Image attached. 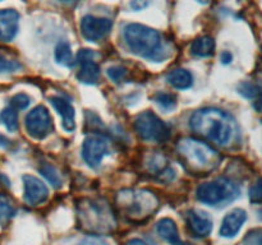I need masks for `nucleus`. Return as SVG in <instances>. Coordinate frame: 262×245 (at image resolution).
Listing matches in <instances>:
<instances>
[{"mask_svg": "<svg viewBox=\"0 0 262 245\" xmlns=\"http://www.w3.org/2000/svg\"><path fill=\"white\" fill-rule=\"evenodd\" d=\"M189 127L217 145H229L238 134V127L232 115L223 110L206 107L194 112L189 119Z\"/></svg>", "mask_w": 262, "mask_h": 245, "instance_id": "f257e3e1", "label": "nucleus"}, {"mask_svg": "<svg viewBox=\"0 0 262 245\" xmlns=\"http://www.w3.org/2000/svg\"><path fill=\"white\" fill-rule=\"evenodd\" d=\"M123 37L130 53L141 58L155 63L166 58L161 35L154 28L140 23H128L123 30Z\"/></svg>", "mask_w": 262, "mask_h": 245, "instance_id": "f03ea898", "label": "nucleus"}, {"mask_svg": "<svg viewBox=\"0 0 262 245\" xmlns=\"http://www.w3.org/2000/svg\"><path fill=\"white\" fill-rule=\"evenodd\" d=\"M78 224L95 235L112 232L117 226L114 212L104 199H82L77 204Z\"/></svg>", "mask_w": 262, "mask_h": 245, "instance_id": "7ed1b4c3", "label": "nucleus"}, {"mask_svg": "<svg viewBox=\"0 0 262 245\" xmlns=\"http://www.w3.org/2000/svg\"><path fill=\"white\" fill-rule=\"evenodd\" d=\"M178 152L186 167L192 173H209L219 165L220 156L216 151L194 138L179 140Z\"/></svg>", "mask_w": 262, "mask_h": 245, "instance_id": "20e7f679", "label": "nucleus"}, {"mask_svg": "<svg viewBox=\"0 0 262 245\" xmlns=\"http://www.w3.org/2000/svg\"><path fill=\"white\" fill-rule=\"evenodd\" d=\"M238 184L228 178H217L215 180L202 183L197 188L196 197L201 203L211 207L227 206L239 197Z\"/></svg>", "mask_w": 262, "mask_h": 245, "instance_id": "39448f33", "label": "nucleus"}, {"mask_svg": "<svg viewBox=\"0 0 262 245\" xmlns=\"http://www.w3.org/2000/svg\"><path fill=\"white\" fill-rule=\"evenodd\" d=\"M118 203L124 216L130 221H142L156 211L158 198L146 190H123L118 195Z\"/></svg>", "mask_w": 262, "mask_h": 245, "instance_id": "423d86ee", "label": "nucleus"}, {"mask_svg": "<svg viewBox=\"0 0 262 245\" xmlns=\"http://www.w3.org/2000/svg\"><path fill=\"white\" fill-rule=\"evenodd\" d=\"M135 129L143 140L164 142L170 135V128L155 112L143 111L135 119Z\"/></svg>", "mask_w": 262, "mask_h": 245, "instance_id": "0eeeda50", "label": "nucleus"}, {"mask_svg": "<svg viewBox=\"0 0 262 245\" xmlns=\"http://www.w3.org/2000/svg\"><path fill=\"white\" fill-rule=\"evenodd\" d=\"M26 130L33 139L41 140L48 137L53 130V120L48 109L38 105L31 110L25 119Z\"/></svg>", "mask_w": 262, "mask_h": 245, "instance_id": "6e6552de", "label": "nucleus"}, {"mask_svg": "<svg viewBox=\"0 0 262 245\" xmlns=\"http://www.w3.org/2000/svg\"><path fill=\"white\" fill-rule=\"evenodd\" d=\"M110 152L109 140L101 134H90L82 144V157L90 167H99L102 158Z\"/></svg>", "mask_w": 262, "mask_h": 245, "instance_id": "1a4fd4ad", "label": "nucleus"}, {"mask_svg": "<svg viewBox=\"0 0 262 245\" xmlns=\"http://www.w3.org/2000/svg\"><path fill=\"white\" fill-rule=\"evenodd\" d=\"M113 27V22L109 18L95 17L87 14L81 19V32L86 40L96 42L102 40Z\"/></svg>", "mask_w": 262, "mask_h": 245, "instance_id": "9d476101", "label": "nucleus"}, {"mask_svg": "<svg viewBox=\"0 0 262 245\" xmlns=\"http://www.w3.org/2000/svg\"><path fill=\"white\" fill-rule=\"evenodd\" d=\"M49 198L45 184L32 175L23 176V199L30 206H40Z\"/></svg>", "mask_w": 262, "mask_h": 245, "instance_id": "9b49d317", "label": "nucleus"}, {"mask_svg": "<svg viewBox=\"0 0 262 245\" xmlns=\"http://www.w3.org/2000/svg\"><path fill=\"white\" fill-rule=\"evenodd\" d=\"M187 225L192 234L197 237L209 236L214 227V222L209 213L200 209H191L187 214Z\"/></svg>", "mask_w": 262, "mask_h": 245, "instance_id": "f8f14e48", "label": "nucleus"}, {"mask_svg": "<svg viewBox=\"0 0 262 245\" xmlns=\"http://www.w3.org/2000/svg\"><path fill=\"white\" fill-rule=\"evenodd\" d=\"M246 221H247V212L245 209H233L223 218L222 226H220V235L223 237H227V239H232L241 231Z\"/></svg>", "mask_w": 262, "mask_h": 245, "instance_id": "ddd939ff", "label": "nucleus"}, {"mask_svg": "<svg viewBox=\"0 0 262 245\" xmlns=\"http://www.w3.org/2000/svg\"><path fill=\"white\" fill-rule=\"evenodd\" d=\"M19 28V14L14 9H0V41L10 42Z\"/></svg>", "mask_w": 262, "mask_h": 245, "instance_id": "4468645a", "label": "nucleus"}, {"mask_svg": "<svg viewBox=\"0 0 262 245\" xmlns=\"http://www.w3.org/2000/svg\"><path fill=\"white\" fill-rule=\"evenodd\" d=\"M50 102L54 106V109L61 116V125H63L64 130H67V132L74 130V128H76V119H74L76 112H74L73 106L67 100L61 99L59 96L50 97Z\"/></svg>", "mask_w": 262, "mask_h": 245, "instance_id": "2eb2a0df", "label": "nucleus"}, {"mask_svg": "<svg viewBox=\"0 0 262 245\" xmlns=\"http://www.w3.org/2000/svg\"><path fill=\"white\" fill-rule=\"evenodd\" d=\"M156 231L161 239L165 240L169 245H188L181 239L176 222L171 218H161L156 224Z\"/></svg>", "mask_w": 262, "mask_h": 245, "instance_id": "dca6fc26", "label": "nucleus"}, {"mask_svg": "<svg viewBox=\"0 0 262 245\" xmlns=\"http://www.w3.org/2000/svg\"><path fill=\"white\" fill-rule=\"evenodd\" d=\"M166 82L177 89H187L193 84V77L191 71L186 69H173L166 74Z\"/></svg>", "mask_w": 262, "mask_h": 245, "instance_id": "f3484780", "label": "nucleus"}, {"mask_svg": "<svg viewBox=\"0 0 262 245\" xmlns=\"http://www.w3.org/2000/svg\"><path fill=\"white\" fill-rule=\"evenodd\" d=\"M215 41L210 36H200L191 45V54L197 58H209L214 54Z\"/></svg>", "mask_w": 262, "mask_h": 245, "instance_id": "a211bd4d", "label": "nucleus"}, {"mask_svg": "<svg viewBox=\"0 0 262 245\" xmlns=\"http://www.w3.org/2000/svg\"><path fill=\"white\" fill-rule=\"evenodd\" d=\"M100 77V66L94 60L81 63V69L77 73V79L83 84H96Z\"/></svg>", "mask_w": 262, "mask_h": 245, "instance_id": "6ab92c4d", "label": "nucleus"}, {"mask_svg": "<svg viewBox=\"0 0 262 245\" xmlns=\"http://www.w3.org/2000/svg\"><path fill=\"white\" fill-rule=\"evenodd\" d=\"M55 60L66 68H72L76 64L71 45L68 42H59L55 47Z\"/></svg>", "mask_w": 262, "mask_h": 245, "instance_id": "aec40b11", "label": "nucleus"}, {"mask_svg": "<svg viewBox=\"0 0 262 245\" xmlns=\"http://www.w3.org/2000/svg\"><path fill=\"white\" fill-rule=\"evenodd\" d=\"M17 213V208L13 202L4 194H0V225H5Z\"/></svg>", "mask_w": 262, "mask_h": 245, "instance_id": "412c9836", "label": "nucleus"}, {"mask_svg": "<svg viewBox=\"0 0 262 245\" xmlns=\"http://www.w3.org/2000/svg\"><path fill=\"white\" fill-rule=\"evenodd\" d=\"M41 175L51 184V186H54L55 189L60 188L61 184H63V180H61V176L59 174V171L54 167L53 165H49V163H43V165L40 166L38 168Z\"/></svg>", "mask_w": 262, "mask_h": 245, "instance_id": "4be33fe9", "label": "nucleus"}, {"mask_svg": "<svg viewBox=\"0 0 262 245\" xmlns=\"http://www.w3.org/2000/svg\"><path fill=\"white\" fill-rule=\"evenodd\" d=\"M0 121L5 125L9 132H14L18 128V115L13 107H5L0 112Z\"/></svg>", "mask_w": 262, "mask_h": 245, "instance_id": "5701e85b", "label": "nucleus"}, {"mask_svg": "<svg viewBox=\"0 0 262 245\" xmlns=\"http://www.w3.org/2000/svg\"><path fill=\"white\" fill-rule=\"evenodd\" d=\"M155 102L164 109L165 111H170V110H174L177 106V97L176 94L166 93V92H159V93L155 94Z\"/></svg>", "mask_w": 262, "mask_h": 245, "instance_id": "b1692460", "label": "nucleus"}, {"mask_svg": "<svg viewBox=\"0 0 262 245\" xmlns=\"http://www.w3.org/2000/svg\"><path fill=\"white\" fill-rule=\"evenodd\" d=\"M20 68V64L17 60L9 59L4 54L0 53V73H13Z\"/></svg>", "mask_w": 262, "mask_h": 245, "instance_id": "393cba45", "label": "nucleus"}, {"mask_svg": "<svg viewBox=\"0 0 262 245\" xmlns=\"http://www.w3.org/2000/svg\"><path fill=\"white\" fill-rule=\"evenodd\" d=\"M242 245H262V227L250 230L242 239Z\"/></svg>", "mask_w": 262, "mask_h": 245, "instance_id": "a878e982", "label": "nucleus"}, {"mask_svg": "<svg viewBox=\"0 0 262 245\" xmlns=\"http://www.w3.org/2000/svg\"><path fill=\"white\" fill-rule=\"evenodd\" d=\"M127 74H128V70L124 68V66L114 65V66H110V68L107 69V77H109L112 81H114L115 83H119V82L124 81Z\"/></svg>", "mask_w": 262, "mask_h": 245, "instance_id": "bb28decb", "label": "nucleus"}, {"mask_svg": "<svg viewBox=\"0 0 262 245\" xmlns=\"http://www.w3.org/2000/svg\"><path fill=\"white\" fill-rule=\"evenodd\" d=\"M238 92H239L243 97L250 100L255 99L258 94L257 87H256L255 84L250 83V82H243V83H241L239 86H238Z\"/></svg>", "mask_w": 262, "mask_h": 245, "instance_id": "cd10ccee", "label": "nucleus"}, {"mask_svg": "<svg viewBox=\"0 0 262 245\" xmlns=\"http://www.w3.org/2000/svg\"><path fill=\"white\" fill-rule=\"evenodd\" d=\"M10 102H12V106L15 107V109L25 110L26 107L30 106L31 99L26 93H17L12 97Z\"/></svg>", "mask_w": 262, "mask_h": 245, "instance_id": "c85d7f7f", "label": "nucleus"}, {"mask_svg": "<svg viewBox=\"0 0 262 245\" xmlns=\"http://www.w3.org/2000/svg\"><path fill=\"white\" fill-rule=\"evenodd\" d=\"M250 199L252 203H262V178L258 179L250 189Z\"/></svg>", "mask_w": 262, "mask_h": 245, "instance_id": "c756f323", "label": "nucleus"}, {"mask_svg": "<svg viewBox=\"0 0 262 245\" xmlns=\"http://www.w3.org/2000/svg\"><path fill=\"white\" fill-rule=\"evenodd\" d=\"M78 245H109L105 240L100 239L97 235H90L78 242Z\"/></svg>", "mask_w": 262, "mask_h": 245, "instance_id": "7c9ffc66", "label": "nucleus"}, {"mask_svg": "<svg viewBox=\"0 0 262 245\" xmlns=\"http://www.w3.org/2000/svg\"><path fill=\"white\" fill-rule=\"evenodd\" d=\"M95 53L90 48H82L77 53V59H78L79 63H86V61L94 60Z\"/></svg>", "mask_w": 262, "mask_h": 245, "instance_id": "2f4dec72", "label": "nucleus"}, {"mask_svg": "<svg viewBox=\"0 0 262 245\" xmlns=\"http://www.w3.org/2000/svg\"><path fill=\"white\" fill-rule=\"evenodd\" d=\"M151 0H130L129 7L133 10H142L145 8H147L150 5Z\"/></svg>", "mask_w": 262, "mask_h": 245, "instance_id": "473e14b6", "label": "nucleus"}, {"mask_svg": "<svg viewBox=\"0 0 262 245\" xmlns=\"http://www.w3.org/2000/svg\"><path fill=\"white\" fill-rule=\"evenodd\" d=\"M220 60H222L223 64H229L233 60V55L229 51H223L222 56H220Z\"/></svg>", "mask_w": 262, "mask_h": 245, "instance_id": "72a5a7b5", "label": "nucleus"}, {"mask_svg": "<svg viewBox=\"0 0 262 245\" xmlns=\"http://www.w3.org/2000/svg\"><path fill=\"white\" fill-rule=\"evenodd\" d=\"M124 245H148V244L141 239H130L129 241L125 242Z\"/></svg>", "mask_w": 262, "mask_h": 245, "instance_id": "f704fd0d", "label": "nucleus"}, {"mask_svg": "<svg viewBox=\"0 0 262 245\" xmlns=\"http://www.w3.org/2000/svg\"><path fill=\"white\" fill-rule=\"evenodd\" d=\"M8 145H9V140L4 135L0 134V147H8Z\"/></svg>", "mask_w": 262, "mask_h": 245, "instance_id": "c9c22d12", "label": "nucleus"}, {"mask_svg": "<svg viewBox=\"0 0 262 245\" xmlns=\"http://www.w3.org/2000/svg\"><path fill=\"white\" fill-rule=\"evenodd\" d=\"M257 217H258V219H260V221H262V208H260L257 211Z\"/></svg>", "mask_w": 262, "mask_h": 245, "instance_id": "e433bc0d", "label": "nucleus"}, {"mask_svg": "<svg viewBox=\"0 0 262 245\" xmlns=\"http://www.w3.org/2000/svg\"><path fill=\"white\" fill-rule=\"evenodd\" d=\"M199 3H201V4H207V3L210 2V0H197Z\"/></svg>", "mask_w": 262, "mask_h": 245, "instance_id": "4c0bfd02", "label": "nucleus"}, {"mask_svg": "<svg viewBox=\"0 0 262 245\" xmlns=\"http://www.w3.org/2000/svg\"><path fill=\"white\" fill-rule=\"evenodd\" d=\"M61 3H73L74 0H60Z\"/></svg>", "mask_w": 262, "mask_h": 245, "instance_id": "58836bf2", "label": "nucleus"}, {"mask_svg": "<svg viewBox=\"0 0 262 245\" xmlns=\"http://www.w3.org/2000/svg\"><path fill=\"white\" fill-rule=\"evenodd\" d=\"M0 2H2V0H0Z\"/></svg>", "mask_w": 262, "mask_h": 245, "instance_id": "ea45409f", "label": "nucleus"}]
</instances>
